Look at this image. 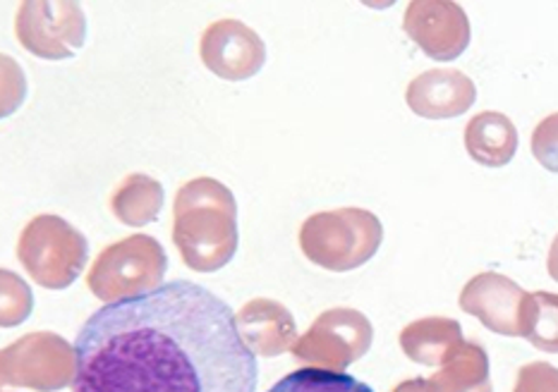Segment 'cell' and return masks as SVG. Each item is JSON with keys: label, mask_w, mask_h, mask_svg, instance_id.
<instances>
[{"label": "cell", "mask_w": 558, "mask_h": 392, "mask_svg": "<svg viewBox=\"0 0 558 392\" xmlns=\"http://www.w3.org/2000/svg\"><path fill=\"white\" fill-rule=\"evenodd\" d=\"M75 350V392H257L259 383L233 309L192 280L106 304Z\"/></svg>", "instance_id": "obj_1"}, {"label": "cell", "mask_w": 558, "mask_h": 392, "mask_svg": "<svg viewBox=\"0 0 558 392\" xmlns=\"http://www.w3.org/2000/svg\"><path fill=\"white\" fill-rule=\"evenodd\" d=\"M173 242L180 259L197 273H216L238 252V204L223 182L197 177L178 189Z\"/></svg>", "instance_id": "obj_2"}, {"label": "cell", "mask_w": 558, "mask_h": 392, "mask_svg": "<svg viewBox=\"0 0 558 392\" xmlns=\"http://www.w3.org/2000/svg\"><path fill=\"white\" fill-rule=\"evenodd\" d=\"M384 242V225L365 208L314 213L300 228V249L326 271L348 273L374 259Z\"/></svg>", "instance_id": "obj_3"}, {"label": "cell", "mask_w": 558, "mask_h": 392, "mask_svg": "<svg viewBox=\"0 0 558 392\" xmlns=\"http://www.w3.org/2000/svg\"><path fill=\"white\" fill-rule=\"evenodd\" d=\"M17 259L36 285L46 290H65L84 273L89 244L77 228L60 216H36L22 230Z\"/></svg>", "instance_id": "obj_4"}, {"label": "cell", "mask_w": 558, "mask_h": 392, "mask_svg": "<svg viewBox=\"0 0 558 392\" xmlns=\"http://www.w3.org/2000/svg\"><path fill=\"white\" fill-rule=\"evenodd\" d=\"M168 271V256L159 240L130 235L106 247L87 273V287L106 304L159 290Z\"/></svg>", "instance_id": "obj_5"}, {"label": "cell", "mask_w": 558, "mask_h": 392, "mask_svg": "<svg viewBox=\"0 0 558 392\" xmlns=\"http://www.w3.org/2000/svg\"><path fill=\"white\" fill-rule=\"evenodd\" d=\"M15 36L41 60H68L87 44V15L80 0H22Z\"/></svg>", "instance_id": "obj_6"}, {"label": "cell", "mask_w": 558, "mask_h": 392, "mask_svg": "<svg viewBox=\"0 0 558 392\" xmlns=\"http://www.w3.org/2000/svg\"><path fill=\"white\" fill-rule=\"evenodd\" d=\"M77 350L53 333H29L12 342L0 357L3 385L39 392L63 390L75 383Z\"/></svg>", "instance_id": "obj_7"}, {"label": "cell", "mask_w": 558, "mask_h": 392, "mask_svg": "<svg viewBox=\"0 0 558 392\" xmlns=\"http://www.w3.org/2000/svg\"><path fill=\"white\" fill-rule=\"evenodd\" d=\"M374 328L365 314L355 309H329L312 323L293 345L295 357L326 371H343L365 357L372 347Z\"/></svg>", "instance_id": "obj_8"}, {"label": "cell", "mask_w": 558, "mask_h": 392, "mask_svg": "<svg viewBox=\"0 0 558 392\" xmlns=\"http://www.w3.org/2000/svg\"><path fill=\"white\" fill-rule=\"evenodd\" d=\"M403 29L410 41L436 63L460 58L472 39L468 12L456 0H410Z\"/></svg>", "instance_id": "obj_9"}, {"label": "cell", "mask_w": 558, "mask_h": 392, "mask_svg": "<svg viewBox=\"0 0 558 392\" xmlns=\"http://www.w3.org/2000/svg\"><path fill=\"white\" fill-rule=\"evenodd\" d=\"M204 68L226 82H245L266 63L262 36L240 20H218L204 29L199 39Z\"/></svg>", "instance_id": "obj_10"}, {"label": "cell", "mask_w": 558, "mask_h": 392, "mask_svg": "<svg viewBox=\"0 0 558 392\" xmlns=\"http://www.w3.org/2000/svg\"><path fill=\"white\" fill-rule=\"evenodd\" d=\"M527 294L501 273H480L470 278L460 292V309L480 318L484 328L506 338H523V311Z\"/></svg>", "instance_id": "obj_11"}, {"label": "cell", "mask_w": 558, "mask_h": 392, "mask_svg": "<svg viewBox=\"0 0 558 392\" xmlns=\"http://www.w3.org/2000/svg\"><path fill=\"white\" fill-rule=\"evenodd\" d=\"M405 101L412 113L424 120H451L465 115L477 101V87L465 72L436 68L408 84Z\"/></svg>", "instance_id": "obj_12"}, {"label": "cell", "mask_w": 558, "mask_h": 392, "mask_svg": "<svg viewBox=\"0 0 558 392\" xmlns=\"http://www.w3.org/2000/svg\"><path fill=\"white\" fill-rule=\"evenodd\" d=\"M238 330L247 347L259 357H278L298 342L295 318L274 299H252L235 314Z\"/></svg>", "instance_id": "obj_13"}, {"label": "cell", "mask_w": 558, "mask_h": 392, "mask_svg": "<svg viewBox=\"0 0 558 392\" xmlns=\"http://www.w3.org/2000/svg\"><path fill=\"white\" fill-rule=\"evenodd\" d=\"M391 392H494L489 357L477 342H465L429 378H410Z\"/></svg>", "instance_id": "obj_14"}, {"label": "cell", "mask_w": 558, "mask_h": 392, "mask_svg": "<svg viewBox=\"0 0 558 392\" xmlns=\"http://www.w3.org/2000/svg\"><path fill=\"white\" fill-rule=\"evenodd\" d=\"M398 340L408 359L422 366H432V369L444 366L446 359L465 342L460 323L444 316H429L412 321L400 330Z\"/></svg>", "instance_id": "obj_15"}, {"label": "cell", "mask_w": 558, "mask_h": 392, "mask_svg": "<svg viewBox=\"0 0 558 392\" xmlns=\"http://www.w3.org/2000/svg\"><path fill=\"white\" fill-rule=\"evenodd\" d=\"M465 149L472 161L484 168L508 166L518 151V130L513 120L496 110H484L468 122Z\"/></svg>", "instance_id": "obj_16"}, {"label": "cell", "mask_w": 558, "mask_h": 392, "mask_svg": "<svg viewBox=\"0 0 558 392\" xmlns=\"http://www.w3.org/2000/svg\"><path fill=\"white\" fill-rule=\"evenodd\" d=\"M111 208L120 223L142 228L154 223L163 208V187L149 175L125 177L111 199Z\"/></svg>", "instance_id": "obj_17"}, {"label": "cell", "mask_w": 558, "mask_h": 392, "mask_svg": "<svg viewBox=\"0 0 558 392\" xmlns=\"http://www.w3.org/2000/svg\"><path fill=\"white\" fill-rule=\"evenodd\" d=\"M523 338L532 347L558 354V294L530 292L523 311Z\"/></svg>", "instance_id": "obj_18"}, {"label": "cell", "mask_w": 558, "mask_h": 392, "mask_svg": "<svg viewBox=\"0 0 558 392\" xmlns=\"http://www.w3.org/2000/svg\"><path fill=\"white\" fill-rule=\"evenodd\" d=\"M269 392H374L367 383L343 371H326L310 366L281 378Z\"/></svg>", "instance_id": "obj_19"}, {"label": "cell", "mask_w": 558, "mask_h": 392, "mask_svg": "<svg viewBox=\"0 0 558 392\" xmlns=\"http://www.w3.org/2000/svg\"><path fill=\"white\" fill-rule=\"evenodd\" d=\"M32 292L22 278L3 271V328L20 326L32 311Z\"/></svg>", "instance_id": "obj_20"}, {"label": "cell", "mask_w": 558, "mask_h": 392, "mask_svg": "<svg viewBox=\"0 0 558 392\" xmlns=\"http://www.w3.org/2000/svg\"><path fill=\"white\" fill-rule=\"evenodd\" d=\"M530 149L542 168L558 173V113L539 120V125L532 132Z\"/></svg>", "instance_id": "obj_21"}, {"label": "cell", "mask_w": 558, "mask_h": 392, "mask_svg": "<svg viewBox=\"0 0 558 392\" xmlns=\"http://www.w3.org/2000/svg\"><path fill=\"white\" fill-rule=\"evenodd\" d=\"M513 392H558V369L547 362L525 364L518 371Z\"/></svg>", "instance_id": "obj_22"}, {"label": "cell", "mask_w": 558, "mask_h": 392, "mask_svg": "<svg viewBox=\"0 0 558 392\" xmlns=\"http://www.w3.org/2000/svg\"><path fill=\"white\" fill-rule=\"evenodd\" d=\"M547 271H549L551 280H556V283H558V235L551 242V249H549V256H547Z\"/></svg>", "instance_id": "obj_23"}, {"label": "cell", "mask_w": 558, "mask_h": 392, "mask_svg": "<svg viewBox=\"0 0 558 392\" xmlns=\"http://www.w3.org/2000/svg\"><path fill=\"white\" fill-rule=\"evenodd\" d=\"M360 3L372 8V10H388V8H393L398 0H360Z\"/></svg>", "instance_id": "obj_24"}]
</instances>
